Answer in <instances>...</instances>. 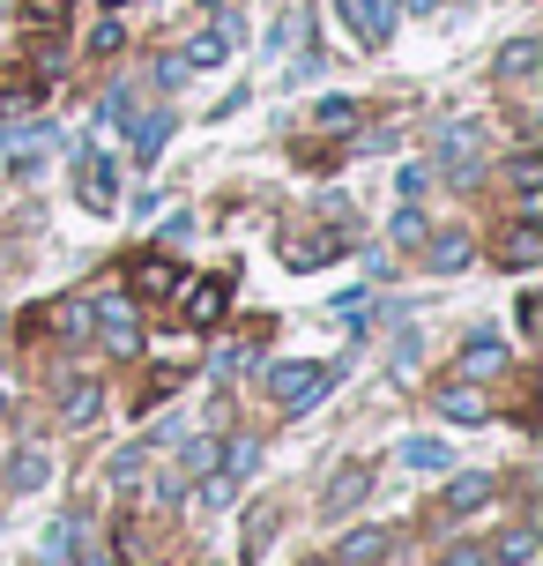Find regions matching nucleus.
<instances>
[{"mask_svg":"<svg viewBox=\"0 0 543 566\" xmlns=\"http://www.w3.org/2000/svg\"><path fill=\"white\" fill-rule=\"evenodd\" d=\"M179 298H187V321H179V328H216V321L231 313V276L179 283Z\"/></svg>","mask_w":543,"mask_h":566,"instance_id":"4","label":"nucleus"},{"mask_svg":"<svg viewBox=\"0 0 543 566\" xmlns=\"http://www.w3.org/2000/svg\"><path fill=\"white\" fill-rule=\"evenodd\" d=\"M97 410H105V388H97V380H67V388H60V418L67 424H89Z\"/></svg>","mask_w":543,"mask_h":566,"instance_id":"15","label":"nucleus"},{"mask_svg":"<svg viewBox=\"0 0 543 566\" xmlns=\"http://www.w3.org/2000/svg\"><path fill=\"white\" fill-rule=\"evenodd\" d=\"M53 328H60L67 343H83V336H89V298H67V306H53Z\"/></svg>","mask_w":543,"mask_h":566,"instance_id":"25","label":"nucleus"},{"mask_svg":"<svg viewBox=\"0 0 543 566\" xmlns=\"http://www.w3.org/2000/svg\"><path fill=\"white\" fill-rule=\"evenodd\" d=\"M313 127H320V135H343V127H358V97H320V105H313Z\"/></svg>","mask_w":543,"mask_h":566,"instance_id":"21","label":"nucleus"},{"mask_svg":"<svg viewBox=\"0 0 543 566\" xmlns=\"http://www.w3.org/2000/svg\"><path fill=\"white\" fill-rule=\"evenodd\" d=\"M231 45H238V23H216V30H194L187 38V53H179V67H224Z\"/></svg>","mask_w":543,"mask_h":566,"instance_id":"8","label":"nucleus"},{"mask_svg":"<svg viewBox=\"0 0 543 566\" xmlns=\"http://www.w3.org/2000/svg\"><path fill=\"white\" fill-rule=\"evenodd\" d=\"M45 478H53L45 448H15V462H8V492H38Z\"/></svg>","mask_w":543,"mask_h":566,"instance_id":"19","label":"nucleus"},{"mask_svg":"<svg viewBox=\"0 0 543 566\" xmlns=\"http://www.w3.org/2000/svg\"><path fill=\"white\" fill-rule=\"evenodd\" d=\"M439 566H491V552H485V544H455Z\"/></svg>","mask_w":543,"mask_h":566,"instance_id":"34","label":"nucleus"},{"mask_svg":"<svg viewBox=\"0 0 543 566\" xmlns=\"http://www.w3.org/2000/svg\"><path fill=\"white\" fill-rule=\"evenodd\" d=\"M536 67H543V45H536V38H514V45L499 53V83H529Z\"/></svg>","mask_w":543,"mask_h":566,"instance_id":"18","label":"nucleus"},{"mask_svg":"<svg viewBox=\"0 0 543 566\" xmlns=\"http://www.w3.org/2000/svg\"><path fill=\"white\" fill-rule=\"evenodd\" d=\"M45 552H53V559H75V552H83V522H60L53 537H45Z\"/></svg>","mask_w":543,"mask_h":566,"instance_id":"30","label":"nucleus"},{"mask_svg":"<svg viewBox=\"0 0 543 566\" xmlns=\"http://www.w3.org/2000/svg\"><path fill=\"white\" fill-rule=\"evenodd\" d=\"M276 530H284V507H260L254 522H246V559H260V552L276 544Z\"/></svg>","mask_w":543,"mask_h":566,"instance_id":"23","label":"nucleus"},{"mask_svg":"<svg viewBox=\"0 0 543 566\" xmlns=\"http://www.w3.org/2000/svg\"><path fill=\"white\" fill-rule=\"evenodd\" d=\"M402 8H432V0H402Z\"/></svg>","mask_w":543,"mask_h":566,"instance_id":"35","label":"nucleus"},{"mask_svg":"<svg viewBox=\"0 0 543 566\" xmlns=\"http://www.w3.org/2000/svg\"><path fill=\"white\" fill-rule=\"evenodd\" d=\"M343 8V23L358 45H387V30H395V0H336Z\"/></svg>","mask_w":543,"mask_h":566,"instance_id":"6","label":"nucleus"},{"mask_svg":"<svg viewBox=\"0 0 543 566\" xmlns=\"http://www.w3.org/2000/svg\"><path fill=\"white\" fill-rule=\"evenodd\" d=\"M89 321H97L89 336L105 343L113 358H135V350H142V321H135V306H127V298H105V306H89Z\"/></svg>","mask_w":543,"mask_h":566,"instance_id":"2","label":"nucleus"},{"mask_svg":"<svg viewBox=\"0 0 543 566\" xmlns=\"http://www.w3.org/2000/svg\"><path fill=\"white\" fill-rule=\"evenodd\" d=\"M432 410H439V418H461V424H485V396H477V388H455V380L432 388Z\"/></svg>","mask_w":543,"mask_h":566,"instance_id":"14","label":"nucleus"},{"mask_svg":"<svg viewBox=\"0 0 543 566\" xmlns=\"http://www.w3.org/2000/svg\"><path fill=\"white\" fill-rule=\"evenodd\" d=\"M477 157H485V135L477 127H455V135L439 142V165L455 171V179H477Z\"/></svg>","mask_w":543,"mask_h":566,"instance_id":"12","label":"nucleus"},{"mask_svg":"<svg viewBox=\"0 0 543 566\" xmlns=\"http://www.w3.org/2000/svg\"><path fill=\"white\" fill-rule=\"evenodd\" d=\"M491 373H507V343L469 336V350H461V373H455V380H491Z\"/></svg>","mask_w":543,"mask_h":566,"instance_id":"13","label":"nucleus"},{"mask_svg":"<svg viewBox=\"0 0 543 566\" xmlns=\"http://www.w3.org/2000/svg\"><path fill=\"white\" fill-rule=\"evenodd\" d=\"M231 492H238V470H201V478H194V507L201 514H224Z\"/></svg>","mask_w":543,"mask_h":566,"instance_id":"17","label":"nucleus"},{"mask_svg":"<svg viewBox=\"0 0 543 566\" xmlns=\"http://www.w3.org/2000/svg\"><path fill=\"white\" fill-rule=\"evenodd\" d=\"M402 470H447V440H402Z\"/></svg>","mask_w":543,"mask_h":566,"instance_id":"24","label":"nucleus"},{"mask_svg":"<svg viewBox=\"0 0 543 566\" xmlns=\"http://www.w3.org/2000/svg\"><path fill=\"white\" fill-rule=\"evenodd\" d=\"M507 179H514V195H536V187H543V157H529V149H521L514 165H507Z\"/></svg>","mask_w":543,"mask_h":566,"instance_id":"29","label":"nucleus"},{"mask_svg":"<svg viewBox=\"0 0 543 566\" xmlns=\"http://www.w3.org/2000/svg\"><path fill=\"white\" fill-rule=\"evenodd\" d=\"M365 492H372V462H343V470L328 478V492H320V514L343 522L350 507H365Z\"/></svg>","mask_w":543,"mask_h":566,"instance_id":"5","label":"nucleus"},{"mask_svg":"<svg viewBox=\"0 0 543 566\" xmlns=\"http://www.w3.org/2000/svg\"><path fill=\"white\" fill-rule=\"evenodd\" d=\"M425 209H402V217H395V247H425Z\"/></svg>","mask_w":543,"mask_h":566,"instance_id":"31","label":"nucleus"},{"mask_svg":"<svg viewBox=\"0 0 543 566\" xmlns=\"http://www.w3.org/2000/svg\"><path fill=\"white\" fill-rule=\"evenodd\" d=\"M387 552H395V530H358V537L336 544V559H328V566H380Z\"/></svg>","mask_w":543,"mask_h":566,"instance_id":"10","label":"nucleus"},{"mask_svg":"<svg viewBox=\"0 0 543 566\" xmlns=\"http://www.w3.org/2000/svg\"><path fill=\"white\" fill-rule=\"evenodd\" d=\"M179 283H187V269H179L172 254H135L127 261V291H135V298H179Z\"/></svg>","mask_w":543,"mask_h":566,"instance_id":"3","label":"nucleus"},{"mask_svg":"<svg viewBox=\"0 0 543 566\" xmlns=\"http://www.w3.org/2000/svg\"><path fill=\"white\" fill-rule=\"evenodd\" d=\"M194 8H224V0H194Z\"/></svg>","mask_w":543,"mask_h":566,"instance_id":"36","label":"nucleus"},{"mask_svg":"<svg viewBox=\"0 0 543 566\" xmlns=\"http://www.w3.org/2000/svg\"><path fill=\"white\" fill-rule=\"evenodd\" d=\"M425 247H432V261H425V269H439V276L469 269V254H477V239H469V231H425Z\"/></svg>","mask_w":543,"mask_h":566,"instance_id":"11","label":"nucleus"},{"mask_svg":"<svg viewBox=\"0 0 543 566\" xmlns=\"http://www.w3.org/2000/svg\"><path fill=\"white\" fill-rule=\"evenodd\" d=\"M350 247V231H298L284 254H290V269H320V261H336Z\"/></svg>","mask_w":543,"mask_h":566,"instance_id":"9","label":"nucleus"},{"mask_svg":"<svg viewBox=\"0 0 543 566\" xmlns=\"http://www.w3.org/2000/svg\"><path fill=\"white\" fill-rule=\"evenodd\" d=\"M491 492H499V484L491 478H455V492H447V500H439V514H477L491 500Z\"/></svg>","mask_w":543,"mask_h":566,"instance_id":"20","label":"nucleus"},{"mask_svg":"<svg viewBox=\"0 0 543 566\" xmlns=\"http://www.w3.org/2000/svg\"><path fill=\"white\" fill-rule=\"evenodd\" d=\"M119 45H127V30H119V23H97V30H89V53H97V60H113Z\"/></svg>","mask_w":543,"mask_h":566,"instance_id":"32","label":"nucleus"},{"mask_svg":"<svg viewBox=\"0 0 543 566\" xmlns=\"http://www.w3.org/2000/svg\"><path fill=\"white\" fill-rule=\"evenodd\" d=\"M216 454H224V470H238V478H246V470L260 462V448H254V440H231V448H216Z\"/></svg>","mask_w":543,"mask_h":566,"instance_id":"33","label":"nucleus"},{"mask_svg":"<svg viewBox=\"0 0 543 566\" xmlns=\"http://www.w3.org/2000/svg\"><path fill=\"white\" fill-rule=\"evenodd\" d=\"M336 388V366H313V358H290V366L268 373V402L284 410V418H298V410H313L320 396Z\"/></svg>","mask_w":543,"mask_h":566,"instance_id":"1","label":"nucleus"},{"mask_svg":"<svg viewBox=\"0 0 543 566\" xmlns=\"http://www.w3.org/2000/svg\"><path fill=\"white\" fill-rule=\"evenodd\" d=\"M499 254H507V269H536V254H543V224H536V217H521V224L507 231V247H499Z\"/></svg>","mask_w":543,"mask_h":566,"instance_id":"16","label":"nucleus"},{"mask_svg":"<svg viewBox=\"0 0 543 566\" xmlns=\"http://www.w3.org/2000/svg\"><path fill=\"white\" fill-rule=\"evenodd\" d=\"M75 195H83V209H113V201H119L113 157H75Z\"/></svg>","mask_w":543,"mask_h":566,"instance_id":"7","label":"nucleus"},{"mask_svg":"<svg viewBox=\"0 0 543 566\" xmlns=\"http://www.w3.org/2000/svg\"><path fill=\"white\" fill-rule=\"evenodd\" d=\"M529 552H536V530H507V537L491 544V559H499V566H521Z\"/></svg>","mask_w":543,"mask_h":566,"instance_id":"28","label":"nucleus"},{"mask_svg":"<svg viewBox=\"0 0 543 566\" xmlns=\"http://www.w3.org/2000/svg\"><path fill=\"white\" fill-rule=\"evenodd\" d=\"M67 8H75V0H23V23L30 30H60V23H67Z\"/></svg>","mask_w":543,"mask_h":566,"instance_id":"27","label":"nucleus"},{"mask_svg":"<svg viewBox=\"0 0 543 566\" xmlns=\"http://www.w3.org/2000/svg\"><path fill=\"white\" fill-rule=\"evenodd\" d=\"M113 8H119V0H113Z\"/></svg>","mask_w":543,"mask_h":566,"instance_id":"37","label":"nucleus"},{"mask_svg":"<svg viewBox=\"0 0 543 566\" xmlns=\"http://www.w3.org/2000/svg\"><path fill=\"white\" fill-rule=\"evenodd\" d=\"M164 135H172V119H164V113H157V119H142V127H135V157H142V165H157Z\"/></svg>","mask_w":543,"mask_h":566,"instance_id":"26","label":"nucleus"},{"mask_svg":"<svg viewBox=\"0 0 543 566\" xmlns=\"http://www.w3.org/2000/svg\"><path fill=\"white\" fill-rule=\"evenodd\" d=\"M201 470H216V440H209V432L179 440V478H201Z\"/></svg>","mask_w":543,"mask_h":566,"instance_id":"22","label":"nucleus"}]
</instances>
